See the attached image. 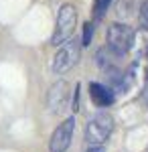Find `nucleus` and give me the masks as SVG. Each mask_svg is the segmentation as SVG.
Here are the masks:
<instances>
[{"instance_id":"nucleus-1","label":"nucleus","mask_w":148,"mask_h":152,"mask_svg":"<svg viewBox=\"0 0 148 152\" xmlns=\"http://www.w3.org/2000/svg\"><path fill=\"white\" fill-rule=\"evenodd\" d=\"M75 26H77V10H75V6L73 4H63L57 14V26H55V33L51 37V45H63L65 41L73 39Z\"/></svg>"},{"instance_id":"nucleus-2","label":"nucleus","mask_w":148,"mask_h":152,"mask_svg":"<svg viewBox=\"0 0 148 152\" xmlns=\"http://www.w3.org/2000/svg\"><path fill=\"white\" fill-rule=\"evenodd\" d=\"M106 41H108V49L114 51L118 57L126 55L132 45H134V31L122 23H114L108 26V33H106Z\"/></svg>"},{"instance_id":"nucleus-3","label":"nucleus","mask_w":148,"mask_h":152,"mask_svg":"<svg viewBox=\"0 0 148 152\" xmlns=\"http://www.w3.org/2000/svg\"><path fill=\"white\" fill-rule=\"evenodd\" d=\"M114 130V118L108 112H97L95 116L89 120L87 130H85V142L91 146H102L103 142L110 138Z\"/></svg>"},{"instance_id":"nucleus-4","label":"nucleus","mask_w":148,"mask_h":152,"mask_svg":"<svg viewBox=\"0 0 148 152\" xmlns=\"http://www.w3.org/2000/svg\"><path fill=\"white\" fill-rule=\"evenodd\" d=\"M79 53H81V41H75V39L65 41V43L59 47V51L55 53V59H53V73H57V75L67 73V71L79 61Z\"/></svg>"},{"instance_id":"nucleus-5","label":"nucleus","mask_w":148,"mask_h":152,"mask_svg":"<svg viewBox=\"0 0 148 152\" xmlns=\"http://www.w3.org/2000/svg\"><path fill=\"white\" fill-rule=\"evenodd\" d=\"M73 132H75V118L71 116L67 120H63L57 128H55V132L51 134L49 150L51 152H67L69 144L73 140Z\"/></svg>"},{"instance_id":"nucleus-6","label":"nucleus","mask_w":148,"mask_h":152,"mask_svg":"<svg viewBox=\"0 0 148 152\" xmlns=\"http://www.w3.org/2000/svg\"><path fill=\"white\" fill-rule=\"evenodd\" d=\"M69 104V89L65 81H57L51 85L49 95H47V105L51 114H61L65 112V107Z\"/></svg>"},{"instance_id":"nucleus-7","label":"nucleus","mask_w":148,"mask_h":152,"mask_svg":"<svg viewBox=\"0 0 148 152\" xmlns=\"http://www.w3.org/2000/svg\"><path fill=\"white\" fill-rule=\"evenodd\" d=\"M89 97L91 102L95 105H100V107L112 105L116 102V94L108 85H102V83H89Z\"/></svg>"},{"instance_id":"nucleus-8","label":"nucleus","mask_w":148,"mask_h":152,"mask_svg":"<svg viewBox=\"0 0 148 152\" xmlns=\"http://www.w3.org/2000/svg\"><path fill=\"white\" fill-rule=\"evenodd\" d=\"M114 0H95V8H93V14H95V18L100 20V18H103V14H106V10L110 8V4H112Z\"/></svg>"},{"instance_id":"nucleus-9","label":"nucleus","mask_w":148,"mask_h":152,"mask_svg":"<svg viewBox=\"0 0 148 152\" xmlns=\"http://www.w3.org/2000/svg\"><path fill=\"white\" fill-rule=\"evenodd\" d=\"M91 37H93V24L85 23L83 24V33H81V47H89L91 45Z\"/></svg>"},{"instance_id":"nucleus-10","label":"nucleus","mask_w":148,"mask_h":152,"mask_svg":"<svg viewBox=\"0 0 148 152\" xmlns=\"http://www.w3.org/2000/svg\"><path fill=\"white\" fill-rule=\"evenodd\" d=\"M138 20H140V26L148 31V0H144V2H142V6H140V14H138Z\"/></svg>"},{"instance_id":"nucleus-11","label":"nucleus","mask_w":148,"mask_h":152,"mask_svg":"<svg viewBox=\"0 0 148 152\" xmlns=\"http://www.w3.org/2000/svg\"><path fill=\"white\" fill-rule=\"evenodd\" d=\"M73 110H79V85L75 87V94H73Z\"/></svg>"},{"instance_id":"nucleus-12","label":"nucleus","mask_w":148,"mask_h":152,"mask_svg":"<svg viewBox=\"0 0 148 152\" xmlns=\"http://www.w3.org/2000/svg\"><path fill=\"white\" fill-rule=\"evenodd\" d=\"M87 152H103V148L102 146H93V148H89Z\"/></svg>"},{"instance_id":"nucleus-13","label":"nucleus","mask_w":148,"mask_h":152,"mask_svg":"<svg viewBox=\"0 0 148 152\" xmlns=\"http://www.w3.org/2000/svg\"><path fill=\"white\" fill-rule=\"evenodd\" d=\"M144 99H146V104H148V81H146V87H144Z\"/></svg>"}]
</instances>
